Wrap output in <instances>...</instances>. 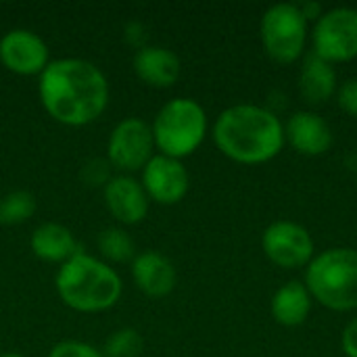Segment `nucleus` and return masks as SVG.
Returning a JSON list of instances; mask_svg holds the SVG:
<instances>
[{
	"label": "nucleus",
	"mask_w": 357,
	"mask_h": 357,
	"mask_svg": "<svg viewBox=\"0 0 357 357\" xmlns=\"http://www.w3.org/2000/svg\"><path fill=\"white\" fill-rule=\"evenodd\" d=\"M98 249L111 261L134 259V241L121 228H107L98 234Z\"/></svg>",
	"instance_id": "nucleus-20"
},
{
	"label": "nucleus",
	"mask_w": 357,
	"mask_h": 357,
	"mask_svg": "<svg viewBox=\"0 0 357 357\" xmlns=\"http://www.w3.org/2000/svg\"><path fill=\"white\" fill-rule=\"evenodd\" d=\"M188 184L190 178L180 159L167 155H153L151 161L142 167V186L149 199L157 203L174 205L182 201L188 192Z\"/></svg>",
	"instance_id": "nucleus-10"
},
{
	"label": "nucleus",
	"mask_w": 357,
	"mask_h": 357,
	"mask_svg": "<svg viewBox=\"0 0 357 357\" xmlns=\"http://www.w3.org/2000/svg\"><path fill=\"white\" fill-rule=\"evenodd\" d=\"M218 149L236 163L257 165L274 159L284 146V126L276 113L257 105H234L213 126Z\"/></svg>",
	"instance_id": "nucleus-2"
},
{
	"label": "nucleus",
	"mask_w": 357,
	"mask_h": 357,
	"mask_svg": "<svg viewBox=\"0 0 357 357\" xmlns=\"http://www.w3.org/2000/svg\"><path fill=\"white\" fill-rule=\"evenodd\" d=\"M109 167L111 163L105 159H90L84 167H82V178L90 184V186H98V184H107L111 180L109 176Z\"/></svg>",
	"instance_id": "nucleus-23"
},
{
	"label": "nucleus",
	"mask_w": 357,
	"mask_h": 357,
	"mask_svg": "<svg viewBox=\"0 0 357 357\" xmlns=\"http://www.w3.org/2000/svg\"><path fill=\"white\" fill-rule=\"evenodd\" d=\"M40 100L50 117L67 126L94 121L109 102L105 73L84 59H56L40 73Z\"/></svg>",
	"instance_id": "nucleus-1"
},
{
	"label": "nucleus",
	"mask_w": 357,
	"mask_h": 357,
	"mask_svg": "<svg viewBox=\"0 0 357 357\" xmlns=\"http://www.w3.org/2000/svg\"><path fill=\"white\" fill-rule=\"evenodd\" d=\"M48 357H105L96 347L82 341H63L56 343Z\"/></svg>",
	"instance_id": "nucleus-22"
},
{
	"label": "nucleus",
	"mask_w": 357,
	"mask_h": 357,
	"mask_svg": "<svg viewBox=\"0 0 357 357\" xmlns=\"http://www.w3.org/2000/svg\"><path fill=\"white\" fill-rule=\"evenodd\" d=\"M314 54L328 63H347L357 56V8L326 10L312 31Z\"/></svg>",
	"instance_id": "nucleus-7"
},
{
	"label": "nucleus",
	"mask_w": 357,
	"mask_h": 357,
	"mask_svg": "<svg viewBox=\"0 0 357 357\" xmlns=\"http://www.w3.org/2000/svg\"><path fill=\"white\" fill-rule=\"evenodd\" d=\"M299 6V10H301V15H303V19L310 23V21H318L322 15H324V8H322V4L320 2H303V4H297Z\"/></svg>",
	"instance_id": "nucleus-26"
},
{
	"label": "nucleus",
	"mask_w": 357,
	"mask_h": 357,
	"mask_svg": "<svg viewBox=\"0 0 357 357\" xmlns=\"http://www.w3.org/2000/svg\"><path fill=\"white\" fill-rule=\"evenodd\" d=\"M299 92L310 105H322L333 98V94H337V71L333 63L314 52L305 54L299 71Z\"/></svg>",
	"instance_id": "nucleus-16"
},
{
	"label": "nucleus",
	"mask_w": 357,
	"mask_h": 357,
	"mask_svg": "<svg viewBox=\"0 0 357 357\" xmlns=\"http://www.w3.org/2000/svg\"><path fill=\"white\" fill-rule=\"evenodd\" d=\"M305 287L314 301L333 312L357 310V251L335 247L307 264Z\"/></svg>",
	"instance_id": "nucleus-4"
},
{
	"label": "nucleus",
	"mask_w": 357,
	"mask_h": 357,
	"mask_svg": "<svg viewBox=\"0 0 357 357\" xmlns=\"http://www.w3.org/2000/svg\"><path fill=\"white\" fill-rule=\"evenodd\" d=\"M261 247L268 259L284 270L303 268L314 259V238L310 230L287 220H278L264 230Z\"/></svg>",
	"instance_id": "nucleus-9"
},
{
	"label": "nucleus",
	"mask_w": 357,
	"mask_h": 357,
	"mask_svg": "<svg viewBox=\"0 0 357 357\" xmlns=\"http://www.w3.org/2000/svg\"><path fill=\"white\" fill-rule=\"evenodd\" d=\"M153 146L155 138L151 126L140 117H128L119 121L109 136V163L123 172L142 169L153 157Z\"/></svg>",
	"instance_id": "nucleus-8"
},
{
	"label": "nucleus",
	"mask_w": 357,
	"mask_h": 357,
	"mask_svg": "<svg viewBox=\"0 0 357 357\" xmlns=\"http://www.w3.org/2000/svg\"><path fill=\"white\" fill-rule=\"evenodd\" d=\"M341 345H343V354L347 357H357V318L351 320L343 333V339H341Z\"/></svg>",
	"instance_id": "nucleus-25"
},
{
	"label": "nucleus",
	"mask_w": 357,
	"mask_h": 357,
	"mask_svg": "<svg viewBox=\"0 0 357 357\" xmlns=\"http://www.w3.org/2000/svg\"><path fill=\"white\" fill-rule=\"evenodd\" d=\"M31 251L33 255H38L44 261H69L71 257H75L77 253H82L75 236L71 234V230L63 224H54V222H46L40 224L33 234H31Z\"/></svg>",
	"instance_id": "nucleus-17"
},
{
	"label": "nucleus",
	"mask_w": 357,
	"mask_h": 357,
	"mask_svg": "<svg viewBox=\"0 0 357 357\" xmlns=\"http://www.w3.org/2000/svg\"><path fill=\"white\" fill-rule=\"evenodd\" d=\"M259 38L274 63H295L307 44V21L293 2H278L270 6L259 23Z\"/></svg>",
	"instance_id": "nucleus-6"
},
{
	"label": "nucleus",
	"mask_w": 357,
	"mask_h": 357,
	"mask_svg": "<svg viewBox=\"0 0 357 357\" xmlns=\"http://www.w3.org/2000/svg\"><path fill=\"white\" fill-rule=\"evenodd\" d=\"M337 102L347 115L357 117V77L343 82V86L337 88Z\"/></svg>",
	"instance_id": "nucleus-24"
},
{
	"label": "nucleus",
	"mask_w": 357,
	"mask_h": 357,
	"mask_svg": "<svg viewBox=\"0 0 357 357\" xmlns=\"http://www.w3.org/2000/svg\"><path fill=\"white\" fill-rule=\"evenodd\" d=\"M134 71L136 75L157 88H167L172 84H176V79L182 73V63L180 56L165 48V46H155V44H146L140 46L134 54Z\"/></svg>",
	"instance_id": "nucleus-14"
},
{
	"label": "nucleus",
	"mask_w": 357,
	"mask_h": 357,
	"mask_svg": "<svg viewBox=\"0 0 357 357\" xmlns=\"http://www.w3.org/2000/svg\"><path fill=\"white\" fill-rule=\"evenodd\" d=\"M0 357H23V356H19V354H4V356H0Z\"/></svg>",
	"instance_id": "nucleus-27"
},
{
	"label": "nucleus",
	"mask_w": 357,
	"mask_h": 357,
	"mask_svg": "<svg viewBox=\"0 0 357 357\" xmlns=\"http://www.w3.org/2000/svg\"><path fill=\"white\" fill-rule=\"evenodd\" d=\"M105 201L109 211L123 224H138L146 218L149 195L132 176H113L105 184Z\"/></svg>",
	"instance_id": "nucleus-13"
},
{
	"label": "nucleus",
	"mask_w": 357,
	"mask_h": 357,
	"mask_svg": "<svg viewBox=\"0 0 357 357\" xmlns=\"http://www.w3.org/2000/svg\"><path fill=\"white\" fill-rule=\"evenodd\" d=\"M284 142L297 153L318 157L333 144V130L326 119L314 111H297L284 123Z\"/></svg>",
	"instance_id": "nucleus-12"
},
{
	"label": "nucleus",
	"mask_w": 357,
	"mask_h": 357,
	"mask_svg": "<svg viewBox=\"0 0 357 357\" xmlns=\"http://www.w3.org/2000/svg\"><path fill=\"white\" fill-rule=\"evenodd\" d=\"M36 211V197L29 190H13L0 199V222L21 224Z\"/></svg>",
	"instance_id": "nucleus-19"
},
{
	"label": "nucleus",
	"mask_w": 357,
	"mask_h": 357,
	"mask_svg": "<svg viewBox=\"0 0 357 357\" xmlns=\"http://www.w3.org/2000/svg\"><path fill=\"white\" fill-rule=\"evenodd\" d=\"M312 295L303 282L291 280L282 284L272 297V318L282 326H299L312 312Z\"/></svg>",
	"instance_id": "nucleus-18"
},
{
	"label": "nucleus",
	"mask_w": 357,
	"mask_h": 357,
	"mask_svg": "<svg viewBox=\"0 0 357 357\" xmlns=\"http://www.w3.org/2000/svg\"><path fill=\"white\" fill-rule=\"evenodd\" d=\"M151 130L161 155L182 159L195 153L205 140L207 115L192 98H172L159 109Z\"/></svg>",
	"instance_id": "nucleus-5"
},
{
	"label": "nucleus",
	"mask_w": 357,
	"mask_h": 357,
	"mask_svg": "<svg viewBox=\"0 0 357 357\" xmlns=\"http://www.w3.org/2000/svg\"><path fill=\"white\" fill-rule=\"evenodd\" d=\"M142 351V339L134 328H121L107 339L105 357H138Z\"/></svg>",
	"instance_id": "nucleus-21"
},
{
	"label": "nucleus",
	"mask_w": 357,
	"mask_h": 357,
	"mask_svg": "<svg viewBox=\"0 0 357 357\" xmlns=\"http://www.w3.org/2000/svg\"><path fill=\"white\" fill-rule=\"evenodd\" d=\"M132 276L138 289L149 297H165L176 287V270L172 261L157 251L138 253L132 259Z\"/></svg>",
	"instance_id": "nucleus-15"
},
{
	"label": "nucleus",
	"mask_w": 357,
	"mask_h": 357,
	"mask_svg": "<svg viewBox=\"0 0 357 357\" xmlns=\"http://www.w3.org/2000/svg\"><path fill=\"white\" fill-rule=\"evenodd\" d=\"M56 291L65 305L77 312H102L121 297V278L113 268L84 251L65 261L56 274Z\"/></svg>",
	"instance_id": "nucleus-3"
},
{
	"label": "nucleus",
	"mask_w": 357,
	"mask_h": 357,
	"mask_svg": "<svg viewBox=\"0 0 357 357\" xmlns=\"http://www.w3.org/2000/svg\"><path fill=\"white\" fill-rule=\"evenodd\" d=\"M0 61L6 69L21 75L42 73L50 63L48 46L38 33L17 27L0 38Z\"/></svg>",
	"instance_id": "nucleus-11"
}]
</instances>
